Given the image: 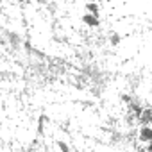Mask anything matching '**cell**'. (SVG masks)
Listing matches in <instances>:
<instances>
[{"instance_id":"obj_1","label":"cell","mask_w":152,"mask_h":152,"mask_svg":"<svg viewBox=\"0 0 152 152\" xmlns=\"http://www.w3.org/2000/svg\"><path fill=\"white\" fill-rule=\"evenodd\" d=\"M84 22H88L90 25H97V15H91V16L86 15V16H84Z\"/></svg>"},{"instance_id":"obj_2","label":"cell","mask_w":152,"mask_h":152,"mask_svg":"<svg viewBox=\"0 0 152 152\" xmlns=\"http://www.w3.org/2000/svg\"><path fill=\"white\" fill-rule=\"evenodd\" d=\"M141 138H143V140H150V138H152V131H150V127H145V129L141 131Z\"/></svg>"}]
</instances>
